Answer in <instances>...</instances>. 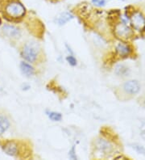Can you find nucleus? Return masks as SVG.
<instances>
[{
    "label": "nucleus",
    "instance_id": "nucleus-1",
    "mask_svg": "<svg viewBox=\"0 0 145 160\" xmlns=\"http://www.w3.org/2000/svg\"><path fill=\"white\" fill-rule=\"evenodd\" d=\"M20 55L23 60L32 65L41 63L45 57L41 45L33 41H27L22 45L20 48Z\"/></svg>",
    "mask_w": 145,
    "mask_h": 160
},
{
    "label": "nucleus",
    "instance_id": "nucleus-2",
    "mask_svg": "<svg viewBox=\"0 0 145 160\" xmlns=\"http://www.w3.org/2000/svg\"><path fill=\"white\" fill-rule=\"evenodd\" d=\"M141 89V85L137 80H128L121 86V91L125 95L129 96H134L137 95Z\"/></svg>",
    "mask_w": 145,
    "mask_h": 160
},
{
    "label": "nucleus",
    "instance_id": "nucleus-3",
    "mask_svg": "<svg viewBox=\"0 0 145 160\" xmlns=\"http://www.w3.org/2000/svg\"><path fill=\"white\" fill-rule=\"evenodd\" d=\"M4 37L12 41H17L22 36L21 30L16 26L11 25V24H5L1 28Z\"/></svg>",
    "mask_w": 145,
    "mask_h": 160
},
{
    "label": "nucleus",
    "instance_id": "nucleus-4",
    "mask_svg": "<svg viewBox=\"0 0 145 160\" xmlns=\"http://www.w3.org/2000/svg\"><path fill=\"white\" fill-rule=\"evenodd\" d=\"M6 12L12 18H20L24 16L25 8L19 2H12L7 6Z\"/></svg>",
    "mask_w": 145,
    "mask_h": 160
},
{
    "label": "nucleus",
    "instance_id": "nucleus-5",
    "mask_svg": "<svg viewBox=\"0 0 145 160\" xmlns=\"http://www.w3.org/2000/svg\"><path fill=\"white\" fill-rule=\"evenodd\" d=\"M132 24L137 31H142L145 28V17L140 12H135L132 16Z\"/></svg>",
    "mask_w": 145,
    "mask_h": 160
},
{
    "label": "nucleus",
    "instance_id": "nucleus-6",
    "mask_svg": "<svg viewBox=\"0 0 145 160\" xmlns=\"http://www.w3.org/2000/svg\"><path fill=\"white\" fill-rule=\"evenodd\" d=\"M19 69H20V71L23 76H25L26 78H32L35 76L36 73V70L35 67H33V65L27 62L26 61H22L20 62Z\"/></svg>",
    "mask_w": 145,
    "mask_h": 160
},
{
    "label": "nucleus",
    "instance_id": "nucleus-7",
    "mask_svg": "<svg viewBox=\"0 0 145 160\" xmlns=\"http://www.w3.org/2000/svg\"><path fill=\"white\" fill-rule=\"evenodd\" d=\"M97 150H99L100 153H103L104 154H109L113 151V146L112 144L106 140V139L100 138L97 141L96 144H95Z\"/></svg>",
    "mask_w": 145,
    "mask_h": 160
},
{
    "label": "nucleus",
    "instance_id": "nucleus-8",
    "mask_svg": "<svg viewBox=\"0 0 145 160\" xmlns=\"http://www.w3.org/2000/svg\"><path fill=\"white\" fill-rule=\"evenodd\" d=\"M2 149L7 154L10 156L16 157L19 154V145L16 142L14 141H8L2 146Z\"/></svg>",
    "mask_w": 145,
    "mask_h": 160
},
{
    "label": "nucleus",
    "instance_id": "nucleus-9",
    "mask_svg": "<svg viewBox=\"0 0 145 160\" xmlns=\"http://www.w3.org/2000/svg\"><path fill=\"white\" fill-rule=\"evenodd\" d=\"M114 74L119 78H127L131 74V70L124 64H118L114 67Z\"/></svg>",
    "mask_w": 145,
    "mask_h": 160
},
{
    "label": "nucleus",
    "instance_id": "nucleus-10",
    "mask_svg": "<svg viewBox=\"0 0 145 160\" xmlns=\"http://www.w3.org/2000/svg\"><path fill=\"white\" fill-rule=\"evenodd\" d=\"M116 53L119 55L120 57L122 58H127L128 57L131 53H132V48L130 47V45H127L124 43H119L117 45L115 48Z\"/></svg>",
    "mask_w": 145,
    "mask_h": 160
},
{
    "label": "nucleus",
    "instance_id": "nucleus-11",
    "mask_svg": "<svg viewBox=\"0 0 145 160\" xmlns=\"http://www.w3.org/2000/svg\"><path fill=\"white\" fill-rule=\"evenodd\" d=\"M10 126H11V122L8 117L3 114H0V136L6 133L9 129Z\"/></svg>",
    "mask_w": 145,
    "mask_h": 160
},
{
    "label": "nucleus",
    "instance_id": "nucleus-12",
    "mask_svg": "<svg viewBox=\"0 0 145 160\" xmlns=\"http://www.w3.org/2000/svg\"><path fill=\"white\" fill-rule=\"evenodd\" d=\"M116 32L118 37H121L123 38H128L132 33V31L125 23H121L116 28Z\"/></svg>",
    "mask_w": 145,
    "mask_h": 160
},
{
    "label": "nucleus",
    "instance_id": "nucleus-13",
    "mask_svg": "<svg viewBox=\"0 0 145 160\" xmlns=\"http://www.w3.org/2000/svg\"><path fill=\"white\" fill-rule=\"evenodd\" d=\"M74 18V16L70 12H64L62 13L59 17L56 19V23L59 25H65L66 23L72 20Z\"/></svg>",
    "mask_w": 145,
    "mask_h": 160
},
{
    "label": "nucleus",
    "instance_id": "nucleus-14",
    "mask_svg": "<svg viewBox=\"0 0 145 160\" xmlns=\"http://www.w3.org/2000/svg\"><path fill=\"white\" fill-rule=\"evenodd\" d=\"M46 115L48 116V117L52 121H54V122H59L62 120L63 118V116L60 112L56 111H47Z\"/></svg>",
    "mask_w": 145,
    "mask_h": 160
},
{
    "label": "nucleus",
    "instance_id": "nucleus-15",
    "mask_svg": "<svg viewBox=\"0 0 145 160\" xmlns=\"http://www.w3.org/2000/svg\"><path fill=\"white\" fill-rule=\"evenodd\" d=\"M66 61H67V62L69 63V65L70 66H71V67H76L77 65V58H76L75 57H74V55H73V53H70V54H69L66 57Z\"/></svg>",
    "mask_w": 145,
    "mask_h": 160
},
{
    "label": "nucleus",
    "instance_id": "nucleus-16",
    "mask_svg": "<svg viewBox=\"0 0 145 160\" xmlns=\"http://www.w3.org/2000/svg\"><path fill=\"white\" fill-rule=\"evenodd\" d=\"M132 148L138 153V154H143L145 155V147L142 145H139V144H132Z\"/></svg>",
    "mask_w": 145,
    "mask_h": 160
},
{
    "label": "nucleus",
    "instance_id": "nucleus-17",
    "mask_svg": "<svg viewBox=\"0 0 145 160\" xmlns=\"http://www.w3.org/2000/svg\"><path fill=\"white\" fill-rule=\"evenodd\" d=\"M91 2H92V3H93L94 6L99 7V8H102V7L106 5V0H92Z\"/></svg>",
    "mask_w": 145,
    "mask_h": 160
},
{
    "label": "nucleus",
    "instance_id": "nucleus-18",
    "mask_svg": "<svg viewBox=\"0 0 145 160\" xmlns=\"http://www.w3.org/2000/svg\"><path fill=\"white\" fill-rule=\"evenodd\" d=\"M69 156L72 159H77V155H76V150H75V146H73L72 148L70 149V152H69Z\"/></svg>",
    "mask_w": 145,
    "mask_h": 160
},
{
    "label": "nucleus",
    "instance_id": "nucleus-19",
    "mask_svg": "<svg viewBox=\"0 0 145 160\" xmlns=\"http://www.w3.org/2000/svg\"><path fill=\"white\" fill-rule=\"evenodd\" d=\"M140 137L142 138L143 140L145 141V129H143V130L141 131V133H140Z\"/></svg>",
    "mask_w": 145,
    "mask_h": 160
},
{
    "label": "nucleus",
    "instance_id": "nucleus-20",
    "mask_svg": "<svg viewBox=\"0 0 145 160\" xmlns=\"http://www.w3.org/2000/svg\"><path fill=\"white\" fill-rule=\"evenodd\" d=\"M143 103H144V105H145V97H144V99H143Z\"/></svg>",
    "mask_w": 145,
    "mask_h": 160
}]
</instances>
